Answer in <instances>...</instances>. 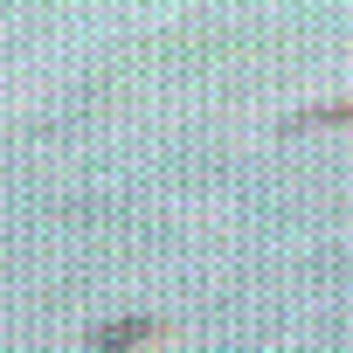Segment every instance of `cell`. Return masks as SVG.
Masks as SVG:
<instances>
[{
  "mask_svg": "<svg viewBox=\"0 0 353 353\" xmlns=\"http://www.w3.org/2000/svg\"><path fill=\"white\" fill-rule=\"evenodd\" d=\"M159 332H166L159 319H111V325L90 332V346H97V353H132V346H145V339H159Z\"/></svg>",
  "mask_w": 353,
  "mask_h": 353,
  "instance_id": "6da1fadb",
  "label": "cell"
},
{
  "mask_svg": "<svg viewBox=\"0 0 353 353\" xmlns=\"http://www.w3.org/2000/svg\"><path fill=\"white\" fill-rule=\"evenodd\" d=\"M305 125H353V97L346 104H312V111L291 118V132H305Z\"/></svg>",
  "mask_w": 353,
  "mask_h": 353,
  "instance_id": "7a4b0ae2",
  "label": "cell"
}]
</instances>
